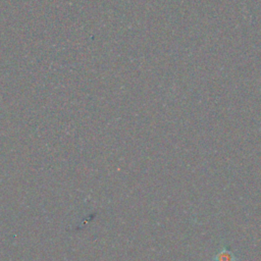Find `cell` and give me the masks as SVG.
<instances>
[{
    "label": "cell",
    "mask_w": 261,
    "mask_h": 261,
    "mask_svg": "<svg viewBox=\"0 0 261 261\" xmlns=\"http://www.w3.org/2000/svg\"><path fill=\"white\" fill-rule=\"evenodd\" d=\"M236 257L234 255L226 250V249H222L220 250L215 256H214V261H236Z\"/></svg>",
    "instance_id": "obj_1"
}]
</instances>
